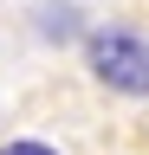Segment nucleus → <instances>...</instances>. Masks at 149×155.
I'll return each instance as SVG.
<instances>
[{"label":"nucleus","instance_id":"nucleus-1","mask_svg":"<svg viewBox=\"0 0 149 155\" xmlns=\"http://www.w3.org/2000/svg\"><path fill=\"white\" fill-rule=\"evenodd\" d=\"M84 65L104 91L117 97H149V39L136 26H91L84 32Z\"/></svg>","mask_w":149,"mask_h":155},{"label":"nucleus","instance_id":"nucleus-2","mask_svg":"<svg viewBox=\"0 0 149 155\" xmlns=\"http://www.w3.org/2000/svg\"><path fill=\"white\" fill-rule=\"evenodd\" d=\"M0 155H59V149L39 142V136H20V142H0Z\"/></svg>","mask_w":149,"mask_h":155}]
</instances>
